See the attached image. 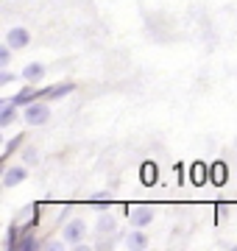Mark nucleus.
I'll return each instance as SVG.
<instances>
[{
  "instance_id": "f8f14e48",
  "label": "nucleus",
  "mask_w": 237,
  "mask_h": 251,
  "mask_svg": "<svg viewBox=\"0 0 237 251\" xmlns=\"http://www.w3.org/2000/svg\"><path fill=\"white\" fill-rule=\"evenodd\" d=\"M75 84H62V87H53V90H47V98H62L67 92H73Z\"/></svg>"
},
{
  "instance_id": "ddd939ff",
  "label": "nucleus",
  "mask_w": 237,
  "mask_h": 251,
  "mask_svg": "<svg viewBox=\"0 0 237 251\" xmlns=\"http://www.w3.org/2000/svg\"><path fill=\"white\" fill-rule=\"evenodd\" d=\"M142 181H145V184H154V165H151V162L142 165Z\"/></svg>"
},
{
  "instance_id": "f257e3e1",
  "label": "nucleus",
  "mask_w": 237,
  "mask_h": 251,
  "mask_svg": "<svg viewBox=\"0 0 237 251\" xmlns=\"http://www.w3.org/2000/svg\"><path fill=\"white\" fill-rule=\"evenodd\" d=\"M47 117H50V109L45 103H28L25 109V123L28 126H45Z\"/></svg>"
},
{
  "instance_id": "20e7f679",
  "label": "nucleus",
  "mask_w": 237,
  "mask_h": 251,
  "mask_svg": "<svg viewBox=\"0 0 237 251\" xmlns=\"http://www.w3.org/2000/svg\"><path fill=\"white\" fill-rule=\"evenodd\" d=\"M151 221H154V212L148 206H134L131 209V224L134 226H148Z\"/></svg>"
},
{
  "instance_id": "7ed1b4c3",
  "label": "nucleus",
  "mask_w": 237,
  "mask_h": 251,
  "mask_svg": "<svg viewBox=\"0 0 237 251\" xmlns=\"http://www.w3.org/2000/svg\"><path fill=\"white\" fill-rule=\"evenodd\" d=\"M84 232H87L84 221H70V224L64 226V240H67V243H81Z\"/></svg>"
},
{
  "instance_id": "4468645a",
  "label": "nucleus",
  "mask_w": 237,
  "mask_h": 251,
  "mask_svg": "<svg viewBox=\"0 0 237 251\" xmlns=\"http://www.w3.org/2000/svg\"><path fill=\"white\" fill-rule=\"evenodd\" d=\"M17 249H25V251L37 249V240H34V237H31V234H25V240H20V243H17Z\"/></svg>"
},
{
  "instance_id": "1a4fd4ad",
  "label": "nucleus",
  "mask_w": 237,
  "mask_h": 251,
  "mask_svg": "<svg viewBox=\"0 0 237 251\" xmlns=\"http://www.w3.org/2000/svg\"><path fill=\"white\" fill-rule=\"evenodd\" d=\"M14 120V100H3V112H0V126H9Z\"/></svg>"
},
{
  "instance_id": "423d86ee",
  "label": "nucleus",
  "mask_w": 237,
  "mask_h": 251,
  "mask_svg": "<svg viewBox=\"0 0 237 251\" xmlns=\"http://www.w3.org/2000/svg\"><path fill=\"white\" fill-rule=\"evenodd\" d=\"M42 73H45V67H42V64L31 62L25 70H23V78H25V81H37V78H42Z\"/></svg>"
},
{
  "instance_id": "9d476101",
  "label": "nucleus",
  "mask_w": 237,
  "mask_h": 251,
  "mask_svg": "<svg viewBox=\"0 0 237 251\" xmlns=\"http://www.w3.org/2000/svg\"><path fill=\"white\" fill-rule=\"evenodd\" d=\"M210 179V173H207V168L204 165H192V184H204V181Z\"/></svg>"
},
{
  "instance_id": "0eeeda50",
  "label": "nucleus",
  "mask_w": 237,
  "mask_h": 251,
  "mask_svg": "<svg viewBox=\"0 0 237 251\" xmlns=\"http://www.w3.org/2000/svg\"><path fill=\"white\" fill-rule=\"evenodd\" d=\"M210 179H212V184H226V179H229V173H226V165H212V173H210Z\"/></svg>"
},
{
  "instance_id": "f3484780",
  "label": "nucleus",
  "mask_w": 237,
  "mask_h": 251,
  "mask_svg": "<svg viewBox=\"0 0 237 251\" xmlns=\"http://www.w3.org/2000/svg\"><path fill=\"white\" fill-rule=\"evenodd\" d=\"M20 143H23V137H14V140H11V143H9V145H6V151H3V156H9V153H11V151H14V148H17V145H20Z\"/></svg>"
},
{
  "instance_id": "39448f33",
  "label": "nucleus",
  "mask_w": 237,
  "mask_h": 251,
  "mask_svg": "<svg viewBox=\"0 0 237 251\" xmlns=\"http://www.w3.org/2000/svg\"><path fill=\"white\" fill-rule=\"evenodd\" d=\"M28 176V171L25 168H9V171H6V176H3V184H6V187H14V184H20V181L25 179Z\"/></svg>"
},
{
  "instance_id": "f03ea898",
  "label": "nucleus",
  "mask_w": 237,
  "mask_h": 251,
  "mask_svg": "<svg viewBox=\"0 0 237 251\" xmlns=\"http://www.w3.org/2000/svg\"><path fill=\"white\" fill-rule=\"evenodd\" d=\"M31 42V34H28L25 28H11L9 36H6V45L9 48H25Z\"/></svg>"
},
{
  "instance_id": "9b49d317",
  "label": "nucleus",
  "mask_w": 237,
  "mask_h": 251,
  "mask_svg": "<svg viewBox=\"0 0 237 251\" xmlns=\"http://www.w3.org/2000/svg\"><path fill=\"white\" fill-rule=\"evenodd\" d=\"M126 246H128V249H145L148 240H145V234H142V232H134V234L126 240Z\"/></svg>"
},
{
  "instance_id": "2eb2a0df",
  "label": "nucleus",
  "mask_w": 237,
  "mask_h": 251,
  "mask_svg": "<svg viewBox=\"0 0 237 251\" xmlns=\"http://www.w3.org/2000/svg\"><path fill=\"white\" fill-rule=\"evenodd\" d=\"M98 229H100V232H106V229H115V221H112L109 215H103V218H100V224H98Z\"/></svg>"
},
{
  "instance_id": "6e6552de",
  "label": "nucleus",
  "mask_w": 237,
  "mask_h": 251,
  "mask_svg": "<svg viewBox=\"0 0 237 251\" xmlns=\"http://www.w3.org/2000/svg\"><path fill=\"white\" fill-rule=\"evenodd\" d=\"M39 98L37 90H31V87H25V90L17 92V98H14V103H34V100Z\"/></svg>"
},
{
  "instance_id": "dca6fc26",
  "label": "nucleus",
  "mask_w": 237,
  "mask_h": 251,
  "mask_svg": "<svg viewBox=\"0 0 237 251\" xmlns=\"http://www.w3.org/2000/svg\"><path fill=\"white\" fill-rule=\"evenodd\" d=\"M9 56H11V48H9V45H6V48H3V50H0V64H3V67H6V64H9V62H11Z\"/></svg>"
}]
</instances>
